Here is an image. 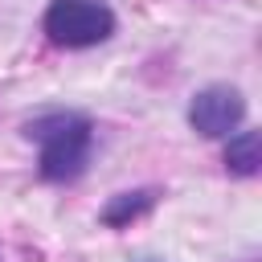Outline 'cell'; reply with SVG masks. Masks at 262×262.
Returning <instances> with one entry per match:
<instances>
[{
  "mask_svg": "<svg viewBox=\"0 0 262 262\" xmlns=\"http://www.w3.org/2000/svg\"><path fill=\"white\" fill-rule=\"evenodd\" d=\"M45 33L53 45L86 49L115 33V12L102 0H53L45 12Z\"/></svg>",
  "mask_w": 262,
  "mask_h": 262,
  "instance_id": "cell-2",
  "label": "cell"
},
{
  "mask_svg": "<svg viewBox=\"0 0 262 262\" xmlns=\"http://www.w3.org/2000/svg\"><path fill=\"white\" fill-rule=\"evenodd\" d=\"M242 115H246V102H242V94H237L233 86H209V90H201V94L192 98V106H188V123H192L201 135H209V139L229 135V131L242 123Z\"/></svg>",
  "mask_w": 262,
  "mask_h": 262,
  "instance_id": "cell-3",
  "label": "cell"
},
{
  "mask_svg": "<svg viewBox=\"0 0 262 262\" xmlns=\"http://www.w3.org/2000/svg\"><path fill=\"white\" fill-rule=\"evenodd\" d=\"M225 164H229V172H237V176H254L258 164H262V139H258V131L233 135L229 147H225Z\"/></svg>",
  "mask_w": 262,
  "mask_h": 262,
  "instance_id": "cell-4",
  "label": "cell"
},
{
  "mask_svg": "<svg viewBox=\"0 0 262 262\" xmlns=\"http://www.w3.org/2000/svg\"><path fill=\"white\" fill-rule=\"evenodd\" d=\"M29 139L41 143V176L45 180H74L90 156V123L70 111L33 119Z\"/></svg>",
  "mask_w": 262,
  "mask_h": 262,
  "instance_id": "cell-1",
  "label": "cell"
}]
</instances>
